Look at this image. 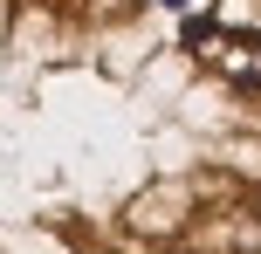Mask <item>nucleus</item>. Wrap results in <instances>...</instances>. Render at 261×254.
Here are the masks:
<instances>
[{
  "label": "nucleus",
  "instance_id": "nucleus-1",
  "mask_svg": "<svg viewBox=\"0 0 261 254\" xmlns=\"http://www.w3.org/2000/svg\"><path fill=\"white\" fill-rule=\"evenodd\" d=\"M254 213H261V192H254Z\"/></svg>",
  "mask_w": 261,
  "mask_h": 254
}]
</instances>
